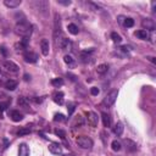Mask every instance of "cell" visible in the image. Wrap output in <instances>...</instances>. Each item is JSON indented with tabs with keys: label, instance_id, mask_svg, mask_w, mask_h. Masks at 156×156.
Segmentation results:
<instances>
[{
	"label": "cell",
	"instance_id": "ee69618b",
	"mask_svg": "<svg viewBox=\"0 0 156 156\" xmlns=\"http://www.w3.org/2000/svg\"><path fill=\"white\" fill-rule=\"evenodd\" d=\"M0 85H2V81H0Z\"/></svg>",
	"mask_w": 156,
	"mask_h": 156
},
{
	"label": "cell",
	"instance_id": "b9f144b4",
	"mask_svg": "<svg viewBox=\"0 0 156 156\" xmlns=\"http://www.w3.org/2000/svg\"><path fill=\"white\" fill-rule=\"evenodd\" d=\"M62 156H73V155H71V154H65V155H62Z\"/></svg>",
	"mask_w": 156,
	"mask_h": 156
},
{
	"label": "cell",
	"instance_id": "d590c367",
	"mask_svg": "<svg viewBox=\"0 0 156 156\" xmlns=\"http://www.w3.org/2000/svg\"><path fill=\"white\" fill-rule=\"evenodd\" d=\"M76 124H78V126H82V124H83V120H82L81 117H79V118H77V120H76V123H75V126H76Z\"/></svg>",
	"mask_w": 156,
	"mask_h": 156
},
{
	"label": "cell",
	"instance_id": "6da1fadb",
	"mask_svg": "<svg viewBox=\"0 0 156 156\" xmlns=\"http://www.w3.org/2000/svg\"><path fill=\"white\" fill-rule=\"evenodd\" d=\"M32 31H33V26L27 21H21V22H17L16 26H15V32L20 35H22L23 38H28L31 34H32Z\"/></svg>",
	"mask_w": 156,
	"mask_h": 156
},
{
	"label": "cell",
	"instance_id": "ac0fdd59",
	"mask_svg": "<svg viewBox=\"0 0 156 156\" xmlns=\"http://www.w3.org/2000/svg\"><path fill=\"white\" fill-rule=\"evenodd\" d=\"M53 99L56 104L59 105H62L63 104V93L62 92H56L54 95H53Z\"/></svg>",
	"mask_w": 156,
	"mask_h": 156
},
{
	"label": "cell",
	"instance_id": "d6a6232c",
	"mask_svg": "<svg viewBox=\"0 0 156 156\" xmlns=\"http://www.w3.org/2000/svg\"><path fill=\"white\" fill-rule=\"evenodd\" d=\"M130 50H132V48H130L129 45H123V47L118 48V51H123V53H128V51H130Z\"/></svg>",
	"mask_w": 156,
	"mask_h": 156
},
{
	"label": "cell",
	"instance_id": "8992f818",
	"mask_svg": "<svg viewBox=\"0 0 156 156\" xmlns=\"http://www.w3.org/2000/svg\"><path fill=\"white\" fill-rule=\"evenodd\" d=\"M98 123H99V117L95 112H88V124L95 128L98 127Z\"/></svg>",
	"mask_w": 156,
	"mask_h": 156
},
{
	"label": "cell",
	"instance_id": "3957f363",
	"mask_svg": "<svg viewBox=\"0 0 156 156\" xmlns=\"http://www.w3.org/2000/svg\"><path fill=\"white\" fill-rule=\"evenodd\" d=\"M2 67L6 72H10V73H17L18 72V66L14 61H11V60H4V61H2Z\"/></svg>",
	"mask_w": 156,
	"mask_h": 156
},
{
	"label": "cell",
	"instance_id": "1f68e13d",
	"mask_svg": "<svg viewBox=\"0 0 156 156\" xmlns=\"http://www.w3.org/2000/svg\"><path fill=\"white\" fill-rule=\"evenodd\" d=\"M75 107H76V104L75 102H69V116H71L73 114V111H75Z\"/></svg>",
	"mask_w": 156,
	"mask_h": 156
},
{
	"label": "cell",
	"instance_id": "7a4b0ae2",
	"mask_svg": "<svg viewBox=\"0 0 156 156\" xmlns=\"http://www.w3.org/2000/svg\"><path fill=\"white\" fill-rule=\"evenodd\" d=\"M76 143L82 149H92L93 148V140L85 136H81L76 139Z\"/></svg>",
	"mask_w": 156,
	"mask_h": 156
},
{
	"label": "cell",
	"instance_id": "4dcf8cb0",
	"mask_svg": "<svg viewBox=\"0 0 156 156\" xmlns=\"http://www.w3.org/2000/svg\"><path fill=\"white\" fill-rule=\"evenodd\" d=\"M54 121L55 122H62V121H65V116L62 114H56L54 116Z\"/></svg>",
	"mask_w": 156,
	"mask_h": 156
},
{
	"label": "cell",
	"instance_id": "8d00e7d4",
	"mask_svg": "<svg viewBox=\"0 0 156 156\" xmlns=\"http://www.w3.org/2000/svg\"><path fill=\"white\" fill-rule=\"evenodd\" d=\"M3 98H6V94L4 92H0V99H3Z\"/></svg>",
	"mask_w": 156,
	"mask_h": 156
},
{
	"label": "cell",
	"instance_id": "4316f807",
	"mask_svg": "<svg viewBox=\"0 0 156 156\" xmlns=\"http://www.w3.org/2000/svg\"><path fill=\"white\" fill-rule=\"evenodd\" d=\"M17 104H18L20 106H23V107H27V106H28V101H27V99L23 98V96H20V98L17 99Z\"/></svg>",
	"mask_w": 156,
	"mask_h": 156
},
{
	"label": "cell",
	"instance_id": "cb8c5ba5",
	"mask_svg": "<svg viewBox=\"0 0 156 156\" xmlns=\"http://www.w3.org/2000/svg\"><path fill=\"white\" fill-rule=\"evenodd\" d=\"M111 148H112L114 151H120L122 149V144L118 140H112V143H111Z\"/></svg>",
	"mask_w": 156,
	"mask_h": 156
},
{
	"label": "cell",
	"instance_id": "e575fe53",
	"mask_svg": "<svg viewBox=\"0 0 156 156\" xmlns=\"http://www.w3.org/2000/svg\"><path fill=\"white\" fill-rule=\"evenodd\" d=\"M99 92H100V90H99V88H96V87L90 88V94H92V95H94V96H95V95H98V94H99Z\"/></svg>",
	"mask_w": 156,
	"mask_h": 156
},
{
	"label": "cell",
	"instance_id": "5bb4252c",
	"mask_svg": "<svg viewBox=\"0 0 156 156\" xmlns=\"http://www.w3.org/2000/svg\"><path fill=\"white\" fill-rule=\"evenodd\" d=\"M4 85H5V88L8 89V90H15V89L17 88V85H18V83H17V81L9 79V81H6L4 83Z\"/></svg>",
	"mask_w": 156,
	"mask_h": 156
},
{
	"label": "cell",
	"instance_id": "e0dca14e",
	"mask_svg": "<svg viewBox=\"0 0 156 156\" xmlns=\"http://www.w3.org/2000/svg\"><path fill=\"white\" fill-rule=\"evenodd\" d=\"M63 61H65V63L66 65H67L69 66V67H75V66H76V60L71 56V55H65L63 56Z\"/></svg>",
	"mask_w": 156,
	"mask_h": 156
},
{
	"label": "cell",
	"instance_id": "f546056e",
	"mask_svg": "<svg viewBox=\"0 0 156 156\" xmlns=\"http://www.w3.org/2000/svg\"><path fill=\"white\" fill-rule=\"evenodd\" d=\"M55 134H56L57 137H60L61 139H63V140H65V138H66V133H65L62 129H55Z\"/></svg>",
	"mask_w": 156,
	"mask_h": 156
},
{
	"label": "cell",
	"instance_id": "7bdbcfd3",
	"mask_svg": "<svg viewBox=\"0 0 156 156\" xmlns=\"http://www.w3.org/2000/svg\"><path fill=\"white\" fill-rule=\"evenodd\" d=\"M0 152H2V148H0Z\"/></svg>",
	"mask_w": 156,
	"mask_h": 156
},
{
	"label": "cell",
	"instance_id": "484cf974",
	"mask_svg": "<svg viewBox=\"0 0 156 156\" xmlns=\"http://www.w3.org/2000/svg\"><path fill=\"white\" fill-rule=\"evenodd\" d=\"M51 84H53L55 88L62 87V85H63V79H62V78H54V79L51 81Z\"/></svg>",
	"mask_w": 156,
	"mask_h": 156
},
{
	"label": "cell",
	"instance_id": "9a60e30c",
	"mask_svg": "<svg viewBox=\"0 0 156 156\" xmlns=\"http://www.w3.org/2000/svg\"><path fill=\"white\" fill-rule=\"evenodd\" d=\"M57 44H59V47L62 49V50H67L69 48H70V40L69 39H66V38H61L59 41H57Z\"/></svg>",
	"mask_w": 156,
	"mask_h": 156
},
{
	"label": "cell",
	"instance_id": "603a6c76",
	"mask_svg": "<svg viewBox=\"0 0 156 156\" xmlns=\"http://www.w3.org/2000/svg\"><path fill=\"white\" fill-rule=\"evenodd\" d=\"M111 39H112V41L116 43V44H120V43L122 41V37H121L118 33H116V32L111 33Z\"/></svg>",
	"mask_w": 156,
	"mask_h": 156
},
{
	"label": "cell",
	"instance_id": "f35d334b",
	"mask_svg": "<svg viewBox=\"0 0 156 156\" xmlns=\"http://www.w3.org/2000/svg\"><path fill=\"white\" fill-rule=\"evenodd\" d=\"M0 50H2V53H3V55H4V56H6V50H5V48H4V47H3L2 49H0Z\"/></svg>",
	"mask_w": 156,
	"mask_h": 156
},
{
	"label": "cell",
	"instance_id": "2e32d148",
	"mask_svg": "<svg viewBox=\"0 0 156 156\" xmlns=\"http://www.w3.org/2000/svg\"><path fill=\"white\" fill-rule=\"evenodd\" d=\"M112 130H114V133H115L116 136H122V133H123V130H124L123 123H122V122H117V123L115 124V127L112 128Z\"/></svg>",
	"mask_w": 156,
	"mask_h": 156
},
{
	"label": "cell",
	"instance_id": "30bf717a",
	"mask_svg": "<svg viewBox=\"0 0 156 156\" xmlns=\"http://www.w3.org/2000/svg\"><path fill=\"white\" fill-rule=\"evenodd\" d=\"M9 115H10V117H11V120H12L14 122H20V121L23 120V115H22L20 111H17V110L10 111Z\"/></svg>",
	"mask_w": 156,
	"mask_h": 156
},
{
	"label": "cell",
	"instance_id": "d6986e66",
	"mask_svg": "<svg viewBox=\"0 0 156 156\" xmlns=\"http://www.w3.org/2000/svg\"><path fill=\"white\" fill-rule=\"evenodd\" d=\"M101 118H102L104 127L109 128V127L111 126V117H110V115H109V114H106V112H102V115H101Z\"/></svg>",
	"mask_w": 156,
	"mask_h": 156
},
{
	"label": "cell",
	"instance_id": "277c9868",
	"mask_svg": "<svg viewBox=\"0 0 156 156\" xmlns=\"http://www.w3.org/2000/svg\"><path fill=\"white\" fill-rule=\"evenodd\" d=\"M117 96H118V90H111V92L105 96L104 104H105L107 107H109V106H112V105L115 104Z\"/></svg>",
	"mask_w": 156,
	"mask_h": 156
},
{
	"label": "cell",
	"instance_id": "9c48e42d",
	"mask_svg": "<svg viewBox=\"0 0 156 156\" xmlns=\"http://www.w3.org/2000/svg\"><path fill=\"white\" fill-rule=\"evenodd\" d=\"M49 151L54 155H61L62 154V146L59 143H51L49 145Z\"/></svg>",
	"mask_w": 156,
	"mask_h": 156
},
{
	"label": "cell",
	"instance_id": "ffe728a7",
	"mask_svg": "<svg viewBox=\"0 0 156 156\" xmlns=\"http://www.w3.org/2000/svg\"><path fill=\"white\" fill-rule=\"evenodd\" d=\"M136 37H138L142 40H146V39H149V33L146 31H144V29H140V31L136 32Z\"/></svg>",
	"mask_w": 156,
	"mask_h": 156
},
{
	"label": "cell",
	"instance_id": "8fae6325",
	"mask_svg": "<svg viewBox=\"0 0 156 156\" xmlns=\"http://www.w3.org/2000/svg\"><path fill=\"white\" fill-rule=\"evenodd\" d=\"M142 25H143V27L145 28L144 31H154L155 29V22L152 21V20H150V18H145L143 22H142Z\"/></svg>",
	"mask_w": 156,
	"mask_h": 156
},
{
	"label": "cell",
	"instance_id": "7402d4cb",
	"mask_svg": "<svg viewBox=\"0 0 156 156\" xmlns=\"http://www.w3.org/2000/svg\"><path fill=\"white\" fill-rule=\"evenodd\" d=\"M67 29H69V32H70L71 34H73V35L78 34V32H79L78 27H77V26H76L75 23H70V25L67 26Z\"/></svg>",
	"mask_w": 156,
	"mask_h": 156
},
{
	"label": "cell",
	"instance_id": "5b68a950",
	"mask_svg": "<svg viewBox=\"0 0 156 156\" xmlns=\"http://www.w3.org/2000/svg\"><path fill=\"white\" fill-rule=\"evenodd\" d=\"M23 59H25V61L28 62V63H34V62L38 61L39 57H38V54L34 53V51H26V53L23 54Z\"/></svg>",
	"mask_w": 156,
	"mask_h": 156
},
{
	"label": "cell",
	"instance_id": "83f0119b",
	"mask_svg": "<svg viewBox=\"0 0 156 156\" xmlns=\"http://www.w3.org/2000/svg\"><path fill=\"white\" fill-rule=\"evenodd\" d=\"M10 102H11V100L10 101H5V102H0V117H2V112H3V111H5L9 107Z\"/></svg>",
	"mask_w": 156,
	"mask_h": 156
},
{
	"label": "cell",
	"instance_id": "f1b7e54d",
	"mask_svg": "<svg viewBox=\"0 0 156 156\" xmlns=\"http://www.w3.org/2000/svg\"><path fill=\"white\" fill-rule=\"evenodd\" d=\"M126 27H133L134 26V21H133V18H124V23H123Z\"/></svg>",
	"mask_w": 156,
	"mask_h": 156
},
{
	"label": "cell",
	"instance_id": "ab89813d",
	"mask_svg": "<svg viewBox=\"0 0 156 156\" xmlns=\"http://www.w3.org/2000/svg\"><path fill=\"white\" fill-rule=\"evenodd\" d=\"M148 59H149V60H150V61H151V62H154V63H155V60H154V59H155V57H151V56H149V57H148Z\"/></svg>",
	"mask_w": 156,
	"mask_h": 156
},
{
	"label": "cell",
	"instance_id": "d4e9b609",
	"mask_svg": "<svg viewBox=\"0 0 156 156\" xmlns=\"http://www.w3.org/2000/svg\"><path fill=\"white\" fill-rule=\"evenodd\" d=\"M31 133V128L29 127H25V128H22L17 132V136L18 137H22V136H26V134H29Z\"/></svg>",
	"mask_w": 156,
	"mask_h": 156
},
{
	"label": "cell",
	"instance_id": "52a82bcc",
	"mask_svg": "<svg viewBox=\"0 0 156 156\" xmlns=\"http://www.w3.org/2000/svg\"><path fill=\"white\" fill-rule=\"evenodd\" d=\"M40 49H41V54L44 56H48L49 55V50H50V44L48 39H41L40 41Z\"/></svg>",
	"mask_w": 156,
	"mask_h": 156
},
{
	"label": "cell",
	"instance_id": "836d02e7",
	"mask_svg": "<svg viewBox=\"0 0 156 156\" xmlns=\"http://www.w3.org/2000/svg\"><path fill=\"white\" fill-rule=\"evenodd\" d=\"M57 4L65 5V6H69V5H71V2H70V0H57Z\"/></svg>",
	"mask_w": 156,
	"mask_h": 156
},
{
	"label": "cell",
	"instance_id": "4fadbf2b",
	"mask_svg": "<svg viewBox=\"0 0 156 156\" xmlns=\"http://www.w3.org/2000/svg\"><path fill=\"white\" fill-rule=\"evenodd\" d=\"M21 3H22L21 0H5V2H4V5L8 6V8H10V9H15V8L20 6Z\"/></svg>",
	"mask_w": 156,
	"mask_h": 156
},
{
	"label": "cell",
	"instance_id": "7c38bea8",
	"mask_svg": "<svg viewBox=\"0 0 156 156\" xmlns=\"http://www.w3.org/2000/svg\"><path fill=\"white\" fill-rule=\"evenodd\" d=\"M18 156H29V148L27 146V144L22 143L18 148Z\"/></svg>",
	"mask_w": 156,
	"mask_h": 156
},
{
	"label": "cell",
	"instance_id": "60d3db41",
	"mask_svg": "<svg viewBox=\"0 0 156 156\" xmlns=\"http://www.w3.org/2000/svg\"><path fill=\"white\" fill-rule=\"evenodd\" d=\"M25 79H26V81H28V79H29V78H28V75H25Z\"/></svg>",
	"mask_w": 156,
	"mask_h": 156
},
{
	"label": "cell",
	"instance_id": "74e56055",
	"mask_svg": "<svg viewBox=\"0 0 156 156\" xmlns=\"http://www.w3.org/2000/svg\"><path fill=\"white\" fill-rule=\"evenodd\" d=\"M33 101H35L37 104H39V102H41V101H43V99H37V98H34V99H33Z\"/></svg>",
	"mask_w": 156,
	"mask_h": 156
},
{
	"label": "cell",
	"instance_id": "ba28073f",
	"mask_svg": "<svg viewBox=\"0 0 156 156\" xmlns=\"http://www.w3.org/2000/svg\"><path fill=\"white\" fill-rule=\"evenodd\" d=\"M123 144H124L127 151H129V152H134L137 150V143L130 139H123Z\"/></svg>",
	"mask_w": 156,
	"mask_h": 156
},
{
	"label": "cell",
	"instance_id": "44dd1931",
	"mask_svg": "<svg viewBox=\"0 0 156 156\" xmlns=\"http://www.w3.org/2000/svg\"><path fill=\"white\" fill-rule=\"evenodd\" d=\"M107 70H109V66L106 63H101V65H99L98 67H96L98 75H105L107 72Z\"/></svg>",
	"mask_w": 156,
	"mask_h": 156
}]
</instances>
